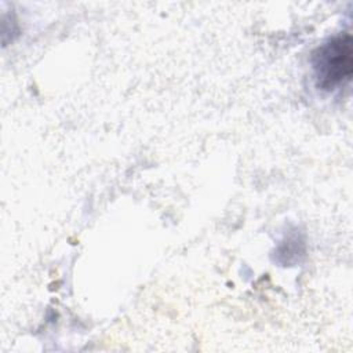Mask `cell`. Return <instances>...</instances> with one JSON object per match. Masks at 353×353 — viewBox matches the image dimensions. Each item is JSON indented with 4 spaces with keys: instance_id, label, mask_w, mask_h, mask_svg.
<instances>
[{
    "instance_id": "obj_1",
    "label": "cell",
    "mask_w": 353,
    "mask_h": 353,
    "mask_svg": "<svg viewBox=\"0 0 353 353\" xmlns=\"http://www.w3.org/2000/svg\"><path fill=\"white\" fill-rule=\"evenodd\" d=\"M312 65L319 88L330 91L347 83L353 73L352 36L342 33L317 47Z\"/></svg>"
}]
</instances>
